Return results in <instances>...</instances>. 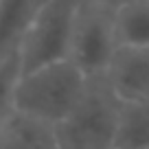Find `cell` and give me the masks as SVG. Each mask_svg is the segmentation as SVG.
Segmentation results:
<instances>
[{
	"label": "cell",
	"mask_w": 149,
	"mask_h": 149,
	"mask_svg": "<svg viewBox=\"0 0 149 149\" xmlns=\"http://www.w3.org/2000/svg\"><path fill=\"white\" fill-rule=\"evenodd\" d=\"M118 46L149 48V0H130L114 11Z\"/></svg>",
	"instance_id": "cell-9"
},
{
	"label": "cell",
	"mask_w": 149,
	"mask_h": 149,
	"mask_svg": "<svg viewBox=\"0 0 149 149\" xmlns=\"http://www.w3.org/2000/svg\"><path fill=\"white\" fill-rule=\"evenodd\" d=\"M46 0H0V59L20 48L26 29Z\"/></svg>",
	"instance_id": "cell-7"
},
{
	"label": "cell",
	"mask_w": 149,
	"mask_h": 149,
	"mask_svg": "<svg viewBox=\"0 0 149 149\" xmlns=\"http://www.w3.org/2000/svg\"><path fill=\"white\" fill-rule=\"evenodd\" d=\"M116 48L118 42L114 31V11H107L90 0H84L74 24L68 59L79 66L86 77L101 74L107 72Z\"/></svg>",
	"instance_id": "cell-4"
},
{
	"label": "cell",
	"mask_w": 149,
	"mask_h": 149,
	"mask_svg": "<svg viewBox=\"0 0 149 149\" xmlns=\"http://www.w3.org/2000/svg\"><path fill=\"white\" fill-rule=\"evenodd\" d=\"M20 74H22V61L18 51L0 59V125L13 112V97Z\"/></svg>",
	"instance_id": "cell-10"
},
{
	"label": "cell",
	"mask_w": 149,
	"mask_h": 149,
	"mask_svg": "<svg viewBox=\"0 0 149 149\" xmlns=\"http://www.w3.org/2000/svg\"><path fill=\"white\" fill-rule=\"evenodd\" d=\"M84 0H46L20 42L22 72L70 57L74 24Z\"/></svg>",
	"instance_id": "cell-2"
},
{
	"label": "cell",
	"mask_w": 149,
	"mask_h": 149,
	"mask_svg": "<svg viewBox=\"0 0 149 149\" xmlns=\"http://www.w3.org/2000/svg\"><path fill=\"white\" fill-rule=\"evenodd\" d=\"M0 149H59L53 125L11 112L0 125Z\"/></svg>",
	"instance_id": "cell-6"
},
{
	"label": "cell",
	"mask_w": 149,
	"mask_h": 149,
	"mask_svg": "<svg viewBox=\"0 0 149 149\" xmlns=\"http://www.w3.org/2000/svg\"><path fill=\"white\" fill-rule=\"evenodd\" d=\"M110 149H116V147H114V145H112V147H110Z\"/></svg>",
	"instance_id": "cell-12"
},
{
	"label": "cell",
	"mask_w": 149,
	"mask_h": 149,
	"mask_svg": "<svg viewBox=\"0 0 149 149\" xmlns=\"http://www.w3.org/2000/svg\"><path fill=\"white\" fill-rule=\"evenodd\" d=\"M88 77L72 59H59L20 74L13 110L29 118L55 125L70 114L88 90Z\"/></svg>",
	"instance_id": "cell-1"
},
{
	"label": "cell",
	"mask_w": 149,
	"mask_h": 149,
	"mask_svg": "<svg viewBox=\"0 0 149 149\" xmlns=\"http://www.w3.org/2000/svg\"><path fill=\"white\" fill-rule=\"evenodd\" d=\"M107 74L110 90L118 101L149 99V48L118 46Z\"/></svg>",
	"instance_id": "cell-5"
},
{
	"label": "cell",
	"mask_w": 149,
	"mask_h": 149,
	"mask_svg": "<svg viewBox=\"0 0 149 149\" xmlns=\"http://www.w3.org/2000/svg\"><path fill=\"white\" fill-rule=\"evenodd\" d=\"M90 2H94V5L103 7V9H107V11H116L118 7H123L125 2H130V0H90Z\"/></svg>",
	"instance_id": "cell-11"
},
{
	"label": "cell",
	"mask_w": 149,
	"mask_h": 149,
	"mask_svg": "<svg viewBox=\"0 0 149 149\" xmlns=\"http://www.w3.org/2000/svg\"><path fill=\"white\" fill-rule=\"evenodd\" d=\"M118 101L114 92L110 94L86 90L81 101L53 125L59 149H110L114 145L118 118Z\"/></svg>",
	"instance_id": "cell-3"
},
{
	"label": "cell",
	"mask_w": 149,
	"mask_h": 149,
	"mask_svg": "<svg viewBox=\"0 0 149 149\" xmlns=\"http://www.w3.org/2000/svg\"><path fill=\"white\" fill-rule=\"evenodd\" d=\"M116 149H149V99L121 101L114 132Z\"/></svg>",
	"instance_id": "cell-8"
}]
</instances>
